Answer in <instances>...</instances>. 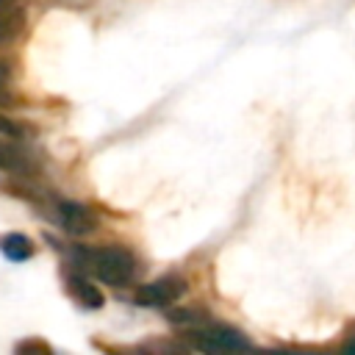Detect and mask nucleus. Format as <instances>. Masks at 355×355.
I'll return each mask as SVG.
<instances>
[{
  "mask_svg": "<svg viewBox=\"0 0 355 355\" xmlns=\"http://www.w3.org/2000/svg\"><path fill=\"white\" fill-rule=\"evenodd\" d=\"M25 28V8L19 0H0V42H11Z\"/></svg>",
  "mask_w": 355,
  "mask_h": 355,
  "instance_id": "nucleus-5",
  "label": "nucleus"
},
{
  "mask_svg": "<svg viewBox=\"0 0 355 355\" xmlns=\"http://www.w3.org/2000/svg\"><path fill=\"white\" fill-rule=\"evenodd\" d=\"M0 172H6V175H28L31 172L28 155L17 144L3 141V139H0Z\"/></svg>",
  "mask_w": 355,
  "mask_h": 355,
  "instance_id": "nucleus-7",
  "label": "nucleus"
},
{
  "mask_svg": "<svg viewBox=\"0 0 355 355\" xmlns=\"http://www.w3.org/2000/svg\"><path fill=\"white\" fill-rule=\"evenodd\" d=\"M0 133H6L11 139H22L25 136V125H19V122H14V119H8V116L0 114Z\"/></svg>",
  "mask_w": 355,
  "mask_h": 355,
  "instance_id": "nucleus-9",
  "label": "nucleus"
},
{
  "mask_svg": "<svg viewBox=\"0 0 355 355\" xmlns=\"http://www.w3.org/2000/svg\"><path fill=\"white\" fill-rule=\"evenodd\" d=\"M6 86H8V69H6V64L0 61V100H3V97H6V92H8Z\"/></svg>",
  "mask_w": 355,
  "mask_h": 355,
  "instance_id": "nucleus-10",
  "label": "nucleus"
},
{
  "mask_svg": "<svg viewBox=\"0 0 355 355\" xmlns=\"http://www.w3.org/2000/svg\"><path fill=\"white\" fill-rule=\"evenodd\" d=\"M175 322L186 327V336L200 349L219 352V349H244V347H250V341L239 330H233L227 324H219V322H211L208 316H202L197 311H183V313L175 316Z\"/></svg>",
  "mask_w": 355,
  "mask_h": 355,
  "instance_id": "nucleus-2",
  "label": "nucleus"
},
{
  "mask_svg": "<svg viewBox=\"0 0 355 355\" xmlns=\"http://www.w3.org/2000/svg\"><path fill=\"white\" fill-rule=\"evenodd\" d=\"M183 291H186V280H183V277H175V275H166V277H158V280L141 286L133 300H136L139 305H147V308H166V305H172Z\"/></svg>",
  "mask_w": 355,
  "mask_h": 355,
  "instance_id": "nucleus-3",
  "label": "nucleus"
},
{
  "mask_svg": "<svg viewBox=\"0 0 355 355\" xmlns=\"http://www.w3.org/2000/svg\"><path fill=\"white\" fill-rule=\"evenodd\" d=\"M78 258L80 266L94 272L108 286H128L139 272L136 258L122 247H83L78 250Z\"/></svg>",
  "mask_w": 355,
  "mask_h": 355,
  "instance_id": "nucleus-1",
  "label": "nucleus"
},
{
  "mask_svg": "<svg viewBox=\"0 0 355 355\" xmlns=\"http://www.w3.org/2000/svg\"><path fill=\"white\" fill-rule=\"evenodd\" d=\"M0 250H3V255L8 258V261H28L31 255H33V244H31V239L28 236H22V233H8V236H3L0 239Z\"/></svg>",
  "mask_w": 355,
  "mask_h": 355,
  "instance_id": "nucleus-8",
  "label": "nucleus"
},
{
  "mask_svg": "<svg viewBox=\"0 0 355 355\" xmlns=\"http://www.w3.org/2000/svg\"><path fill=\"white\" fill-rule=\"evenodd\" d=\"M67 291H69L83 308H100V305H103V294H100L83 275L69 272V275H67Z\"/></svg>",
  "mask_w": 355,
  "mask_h": 355,
  "instance_id": "nucleus-6",
  "label": "nucleus"
},
{
  "mask_svg": "<svg viewBox=\"0 0 355 355\" xmlns=\"http://www.w3.org/2000/svg\"><path fill=\"white\" fill-rule=\"evenodd\" d=\"M55 219L58 225L72 233V236H83V233H92L97 227V216L92 208H86L83 202H75V200H58L55 205Z\"/></svg>",
  "mask_w": 355,
  "mask_h": 355,
  "instance_id": "nucleus-4",
  "label": "nucleus"
}]
</instances>
